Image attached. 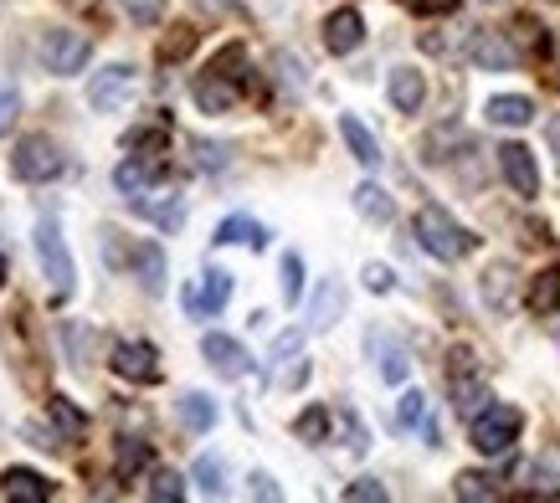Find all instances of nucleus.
Returning <instances> with one entry per match:
<instances>
[{
    "label": "nucleus",
    "mask_w": 560,
    "mask_h": 503,
    "mask_svg": "<svg viewBox=\"0 0 560 503\" xmlns=\"http://www.w3.org/2000/svg\"><path fill=\"white\" fill-rule=\"evenodd\" d=\"M417 242H422L432 257H442V262H458V257L474 252V236L463 232L442 206H422V211H417Z\"/></svg>",
    "instance_id": "nucleus-1"
},
{
    "label": "nucleus",
    "mask_w": 560,
    "mask_h": 503,
    "mask_svg": "<svg viewBox=\"0 0 560 503\" xmlns=\"http://www.w3.org/2000/svg\"><path fill=\"white\" fill-rule=\"evenodd\" d=\"M36 257H42V272L51 278V299H68L72 293V252H68V236H62V221L57 217L36 221Z\"/></svg>",
    "instance_id": "nucleus-2"
},
{
    "label": "nucleus",
    "mask_w": 560,
    "mask_h": 503,
    "mask_svg": "<svg viewBox=\"0 0 560 503\" xmlns=\"http://www.w3.org/2000/svg\"><path fill=\"white\" fill-rule=\"evenodd\" d=\"M520 426H525V417H520L514 406H483L474 417V426H468V436H474V447L483 457H504L514 447Z\"/></svg>",
    "instance_id": "nucleus-3"
},
{
    "label": "nucleus",
    "mask_w": 560,
    "mask_h": 503,
    "mask_svg": "<svg viewBox=\"0 0 560 503\" xmlns=\"http://www.w3.org/2000/svg\"><path fill=\"white\" fill-rule=\"evenodd\" d=\"M88 51H93L88 32H72V26H51V32H42V62H47V72H57V78L83 72Z\"/></svg>",
    "instance_id": "nucleus-4"
},
{
    "label": "nucleus",
    "mask_w": 560,
    "mask_h": 503,
    "mask_svg": "<svg viewBox=\"0 0 560 503\" xmlns=\"http://www.w3.org/2000/svg\"><path fill=\"white\" fill-rule=\"evenodd\" d=\"M11 169H16V180H51V175L62 169V154H57V144H51L47 134H32L16 144Z\"/></svg>",
    "instance_id": "nucleus-5"
},
{
    "label": "nucleus",
    "mask_w": 560,
    "mask_h": 503,
    "mask_svg": "<svg viewBox=\"0 0 560 503\" xmlns=\"http://www.w3.org/2000/svg\"><path fill=\"white\" fill-rule=\"evenodd\" d=\"M135 93V68L129 62H108L103 72H93V83H88V103L98 108V114H114L119 103H129Z\"/></svg>",
    "instance_id": "nucleus-6"
},
{
    "label": "nucleus",
    "mask_w": 560,
    "mask_h": 503,
    "mask_svg": "<svg viewBox=\"0 0 560 503\" xmlns=\"http://www.w3.org/2000/svg\"><path fill=\"white\" fill-rule=\"evenodd\" d=\"M114 375H119V381H135V386H154V381H160V354H154V344L124 339L119 350H114Z\"/></svg>",
    "instance_id": "nucleus-7"
},
{
    "label": "nucleus",
    "mask_w": 560,
    "mask_h": 503,
    "mask_svg": "<svg viewBox=\"0 0 560 503\" xmlns=\"http://www.w3.org/2000/svg\"><path fill=\"white\" fill-rule=\"evenodd\" d=\"M201 354H206V365L217 370L221 381H242V375L253 370V354L242 350L232 335H206L201 339Z\"/></svg>",
    "instance_id": "nucleus-8"
},
{
    "label": "nucleus",
    "mask_w": 560,
    "mask_h": 503,
    "mask_svg": "<svg viewBox=\"0 0 560 503\" xmlns=\"http://www.w3.org/2000/svg\"><path fill=\"white\" fill-rule=\"evenodd\" d=\"M463 47H468V57H474L483 72H510L514 68V47L499 32H489V26H474Z\"/></svg>",
    "instance_id": "nucleus-9"
},
{
    "label": "nucleus",
    "mask_w": 560,
    "mask_h": 503,
    "mask_svg": "<svg viewBox=\"0 0 560 503\" xmlns=\"http://www.w3.org/2000/svg\"><path fill=\"white\" fill-rule=\"evenodd\" d=\"M499 169H504V180L520 190V196H540V169H535V154L525 144H504L499 150Z\"/></svg>",
    "instance_id": "nucleus-10"
},
{
    "label": "nucleus",
    "mask_w": 560,
    "mask_h": 503,
    "mask_svg": "<svg viewBox=\"0 0 560 503\" xmlns=\"http://www.w3.org/2000/svg\"><path fill=\"white\" fill-rule=\"evenodd\" d=\"M365 350L381 360V375H386L390 386H401V381H407L411 360H407V350H401V339H390L386 329H371V335H365Z\"/></svg>",
    "instance_id": "nucleus-11"
},
{
    "label": "nucleus",
    "mask_w": 560,
    "mask_h": 503,
    "mask_svg": "<svg viewBox=\"0 0 560 503\" xmlns=\"http://www.w3.org/2000/svg\"><path fill=\"white\" fill-rule=\"evenodd\" d=\"M129 268H135L139 288H144L150 299H160V293H165V252L154 247V242H139V247L129 252Z\"/></svg>",
    "instance_id": "nucleus-12"
},
{
    "label": "nucleus",
    "mask_w": 560,
    "mask_h": 503,
    "mask_svg": "<svg viewBox=\"0 0 560 503\" xmlns=\"http://www.w3.org/2000/svg\"><path fill=\"white\" fill-rule=\"evenodd\" d=\"M154 175H165V160H160V154H135V160H124V165L114 169V185H119L124 196H144Z\"/></svg>",
    "instance_id": "nucleus-13"
},
{
    "label": "nucleus",
    "mask_w": 560,
    "mask_h": 503,
    "mask_svg": "<svg viewBox=\"0 0 560 503\" xmlns=\"http://www.w3.org/2000/svg\"><path fill=\"white\" fill-rule=\"evenodd\" d=\"M360 42H365V21H360V11H335V16L324 21V47L335 51V57L355 51Z\"/></svg>",
    "instance_id": "nucleus-14"
},
{
    "label": "nucleus",
    "mask_w": 560,
    "mask_h": 503,
    "mask_svg": "<svg viewBox=\"0 0 560 503\" xmlns=\"http://www.w3.org/2000/svg\"><path fill=\"white\" fill-rule=\"evenodd\" d=\"M0 493H5V499H16V503H47L51 483L42 478V472H32V468H5L0 472Z\"/></svg>",
    "instance_id": "nucleus-15"
},
{
    "label": "nucleus",
    "mask_w": 560,
    "mask_h": 503,
    "mask_svg": "<svg viewBox=\"0 0 560 503\" xmlns=\"http://www.w3.org/2000/svg\"><path fill=\"white\" fill-rule=\"evenodd\" d=\"M340 314H345V283H340V278H324L319 293H314V303H308V329H314V335H324V329L340 319Z\"/></svg>",
    "instance_id": "nucleus-16"
},
{
    "label": "nucleus",
    "mask_w": 560,
    "mask_h": 503,
    "mask_svg": "<svg viewBox=\"0 0 560 503\" xmlns=\"http://www.w3.org/2000/svg\"><path fill=\"white\" fill-rule=\"evenodd\" d=\"M226 299H232V278L211 268L201 278V288H190L186 293V308L190 314H217V308H226Z\"/></svg>",
    "instance_id": "nucleus-17"
},
{
    "label": "nucleus",
    "mask_w": 560,
    "mask_h": 503,
    "mask_svg": "<svg viewBox=\"0 0 560 503\" xmlns=\"http://www.w3.org/2000/svg\"><path fill=\"white\" fill-rule=\"evenodd\" d=\"M427 98V78L417 68H396L390 72V103L401 108V114H417Z\"/></svg>",
    "instance_id": "nucleus-18"
},
{
    "label": "nucleus",
    "mask_w": 560,
    "mask_h": 503,
    "mask_svg": "<svg viewBox=\"0 0 560 503\" xmlns=\"http://www.w3.org/2000/svg\"><path fill=\"white\" fill-rule=\"evenodd\" d=\"M196 103H201L206 114H226L237 103V83L221 78V72H206V78H196Z\"/></svg>",
    "instance_id": "nucleus-19"
},
{
    "label": "nucleus",
    "mask_w": 560,
    "mask_h": 503,
    "mask_svg": "<svg viewBox=\"0 0 560 503\" xmlns=\"http://www.w3.org/2000/svg\"><path fill=\"white\" fill-rule=\"evenodd\" d=\"M211 242H217V247H232V242H242V247L262 252V247H268V232H262L253 217H226L217 226V236H211Z\"/></svg>",
    "instance_id": "nucleus-20"
},
{
    "label": "nucleus",
    "mask_w": 560,
    "mask_h": 503,
    "mask_svg": "<svg viewBox=\"0 0 560 503\" xmlns=\"http://www.w3.org/2000/svg\"><path fill=\"white\" fill-rule=\"evenodd\" d=\"M340 134H345V144H350V154H355L360 165H381V144H375V134L371 129H365V124H360L355 114H345L340 118Z\"/></svg>",
    "instance_id": "nucleus-21"
},
{
    "label": "nucleus",
    "mask_w": 560,
    "mask_h": 503,
    "mask_svg": "<svg viewBox=\"0 0 560 503\" xmlns=\"http://www.w3.org/2000/svg\"><path fill=\"white\" fill-rule=\"evenodd\" d=\"M529 118H535V103L520 98V93H504V98L489 103V124H499V129H525Z\"/></svg>",
    "instance_id": "nucleus-22"
},
{
    "label": "nucleus",
    "mask_w": 560,
    "mask_h": 503,
    "mask_svg": "<svg viewBox=\"0 0 560 503\" xmlns=\"http://www.w3.org/2000/svg\"><path fill=\"white\" fill-rule=\"evenodd\" d=\"M453 406H458L463 421H474L483 406H489V386L474 381V375H453Z\"/></svg>",
    "instance_id": "nucleus-23"
},
{
    "label": "nucleus",
    "mask_w": 560,
    "mask_h": 503,
    "mask_svg": "<svg viewBox=\"0 0 560 503\" xmlns=\"http://www.w3.org/2000/svg\"><path fill=\"white\" fill-rule=\"evenodd\" d=\"M483 303H489V308H499V314L514 303V268H510V262H493V268L483 272Z\"/></svg>",
    "instance_id": "nucleus-24"
},
{
    "label": "nucleus",
    "mask_w": 560,
    "mask_h": 503,
    "mask_svg": "<svg viewBox=\"0 0 560 503\" xmlns=\"http://www.w3.org/2000/svg\"><path fill=\"white\" fill-rule=\"evenodd\" d=\"M458 499L468 503H493V499H504V488H499V478L493 472H458V488H453Z\"/></svg>",
    "instance_id": "nucleus-25"
},
{
    "label": "nucleus",
    "mask_w": 560,
    "mask_h": 503,
    "mask_svg": "<svg viewBox=\"0 0 560 503\" xmlns=\"http://www.w3.org/2000/svg\"><path fill=\"white\" fill-rule=\"evenodd\" d=\"M150 468V442H139V436H124L119 442V453H114V472H119L124 483L135 478V472Z\"/></svg>",
    "instance_id": "nucleus-26"
},
{
    "label": "nucleus",
    "mask_w": 560,
    "mask_h": 503,
    "mask_svg": "<svg viewBox=\"0 0 560 503\" xmlns=\"http://www.w3.org/2000/svg\"><path fill=\"white\" fill-rule=\"evenodd\" d=\"M180 421H186L190 432H211V421H217V401L201 396V390H186V396H180Z\"/></svg>",
    "instance_id": "nucleus-27"
},
{
    "label": "nucleus",
    "mask_w": 560,
    "mask_h": 503,
    "mask_svg": "<svg viewBox=\"0 0 560 503\" xmlns=\"http://www.w3.org/2000/svg\"><path fill=\"white\" fill-rule=\"evenodd\" d=\"M529 308H535V314H560V268L540 272V278L529 283Z\"/></svg>",
    "instance_id": "nucleus-28"
},
{
    "label": "nucleus",
    "mask_w": 560,
    "mask_h": 503,
    "mask_svg": "<svg viewBox=\"0 0 560 503\" xmlns=\"http://www.w3.org/2000/svg\"><path fill=\"white\" fill-rule=\"evenodd\" d=\"M355 211H360V217H371V221H390V217H396V201H390L381 185H360V190H355Z\"/></svg>",
    "instance_id": "nucleus-29"
},
{
    "label": "nucleus",
    "mask_w": 560,
    "mask_h": 503,
    "mask_svg": "<svg viewBox=\"0 0 560 503\" xmlns=\"http://www.w3.org/2000/svg\"><path fill=\"white\" fill-rule=\"evenodd\" d=\"M47 417L62 426V436H83L88 432V417L68 401V396H47Z\"/></svg>",
    "instance_id": "nucleus-30"
},
{
    "label": "nucleus",
    "mask_w": 560,
    "mask_h": 503,
    "mask_svg": "<svg viewBox=\"0 0 560 503\" xmlns=\"http://www.w3.org/2000/svg\"><path fill=\"white\" fill-rule=\"evenodd\" d=\"M196 51V26H171V36L160 42V62H180Z\"/></svg>",
    "instance_id": "nucleus-31"
},
{
    "label": "nucleus",
    "mask_w": 560,
    "mask_h": 503,
    "mask_svg": "<svg viewBox=\"0 0 560 503\" xmlns=\"http://www.w3.org/2000/svg\"><path fill=\"white\" fill-rule=\"evenodd\" d=\"M401 426H422L427 436H438V426H432V417H427L422 390H407V396H401Z\"/></svg>",
    "instance_id": "nucleus-32"
},
{
    "label": "nucleus",
    "mask_w": 560,
    "mask_h": 503,
    "mask_svg": "<svg viewBox=\"0 0 560 503\" xmlns=\"http://www.w3.org/2000/svg\"><path fill=\"white\" fill-rule=\"evenodd\" d=\"M16 118H21V87L11 78H0V139L16 129Z\"/></svg>",
    "instance_id": "nucleus-33"
},
{
    "label": "nucleus",
    "mask_w": 560,
    "mask_h": 503,
    "mask_svg": "<svg viewBox=\"0 0 560 503\" xmlns=\"http://www.w3.org/2000/svg\"><path fill=\"white\" fill-rule=\"evenodd\" d=\"M135 206H139V211H144V217H150V221H160L165 232H175V226L186 221V206H180V201H160V206H154V201H144V196H139Z\"/></svg>",
    "instance_id": "nucleus-34"
},
{
    "label": "nucleus",
    "mask_w": 560,
    "mask_h": 503,
    "mask_svg": "<svg viewBox=\"0 0 560 503\" xmlns=\"http://www.w3.org/2000/svg\"><path fill=\"white\" fill-rule=\"evenodd\" d=\"M180 493H186V478H180L175 468H160V472H154V483H150V499H154V503H165V499L175 503Z\"/></svg>",
    "instance_id": "nucleus-35"
},
{
    "label": "nucleus",
    "mask_w": 560,
    "mask_h": 503,
    "mask_svg": "<svg viewBox=\"0 0 560 503\" xmlns=\"http://www.w3.org/2000/svg\"><path fill=\"white\" fill-rule=\"evenodd\" d=\"M293 432L304 436V442H324V436H329V411H324V406H308Z\"/></svg>",
    "instance_id": "nucleus-36"
},
{
    "label": "nucleus",
    "mask_w": 560,
    "mask_h": 503,
    "mask_svg": "<svg viewBox=\"0 0 560 503\" xmlns=\"http://www.w3.org/2000/svg\"><path fill=\"white\" fill-rule=\"evenodd\" d=\"M221 478H226V463H221V457H201V463H196V488H201V493H211V499H217Z\"/></svg>",
    "instance_id": "nucleus-37"
},
{
    "label": "nucleus",
    "mask_w": 560,
    "mask_h": 503,
    "mask_svg": "<svg viewBox=\"0 0 560 503\" xmlns=\"http://www.w3.org/2000/svg\"><path fill=\"white\" fill-rule=\"evenodd\" d=\"M283 299H289V303L304 299V257H299V252H289V257H283Z\"/></svg>",
    "instance_id": "nucleus-38"
},
{
    "label": "nucleus",
    "mask_w": 560,
    "mask_h": 503,
    "mask_svg": "<svg viewBox=\"0 0 560 503\" xmlns=\"http://www.w3.org/2000/svg\"><path fill=\"white\" fill-rule=\"evenodd\" d=\"M242 68H247V51L232 42V47L217 51V62H211V72H221V78H232V83H242Z\"/></svg>",
    "instance_id": "nucleus-39"
},
{
    "label": "nucleus",
    "mask_w": 560,
    "mask_h": 503,
    "mask_svg": "<svg viewBox=\"0 0 560 503\" xmlns=\"http://www.w3.org/2000/svg\"><path fill=\"white\" fill-rule=\"evenodd\" d=\"M124 16L139 21V26H154L165 16V0H124Z\"/></svg>",
    "instance_id": "nucleus-40"
},
{
    "label": "nucleus",
    "mask_w": 560,
    "mask_h": 503,
    "mask_svg": "<svg viewBox=\"0 0 560 503\" xmlns=\"http://www.w3.org/2000/svg\"><path fill=\"white\" fill-rule=\"evenodd\" d=\"M345 499H350V503H386V483H375V478H360V483L345 488Z\"/></svg>",
    "instance_id": "nucleus-41"
},
{
    "label": "nucleus",
    "mask_w": 560,
    "mask_h": 503,
    "mask_svg": "<svg viewBox=\"0 0 560 503\" xmlns=\"http://www.w3.org/2000/svg\"><path fill=\"white\" fill-rule=\"evenodd\" d=\"M514 36H520V47H525V51H545V47H550V42H545V26H535L529 16L514 21Z\"/></svg>",
    "instance_id": "nucleus-42"
},
{
    "label": "nucleus",
    "mask_w": 560,
    "mask_h": 503,
    "mask_svg": "<svg viewBox=\"0 0 560 503\" xmlns=\"http://www.w3.org/2000/svg\"><path fill=\"white\" fill-rule=\"evenodd\" d=\"M299 350H304V335H299V329L278 335V339H272V365H289V360H293Z\"/></svg>",
    "instance_id": "nucleus-43"
},
{
    "label": "nucleus",
    "mask_w": 560,
    "mask_h": 503,
    "mask_svg": "<svg viewBox=\"0 0 560 503\" xmlns=\"http://www.w3.org/2000/svg\"><path fill=\"white\" fill-rule=\"evenodd\" d=\"M340 421H345V436H350V453H365V447H371V436H365V426H360V417H355V411H350V406H345V411H340Z\"/></svg>",
    "instance_id": "nucleus-44"
},
{
    "label": "nucleus",
    "mask_w": 560,
    "mask_h": 503,
    "mask_svg": "<svg viewBox=\"0 0 560 503\" xmlns=\"http://www.w3.org/2000/svg\"><path fill=\"white\" fill-rule=\"evenodd\" d=\"M124 144H129V150H139V154H160V150H165V129H139V134H129Z\"/></svg>",
    "instance_id": "nucleus-45"
},
{
    "label": "nucleus",
    "mask_w": 560,
    "mask_h": 503,
    "mask_svg": "<svg viewBox=\"0 0 560 503\" xmlns=\"http://www.w3.org/2000/svg\"><path fill=\"white\" fill-rule=\"evenodd\" d=\"M365 288H371V293H390V288H396V272L371 262V268H365Z\"/></svg>",
    "instance_id": "nucleus-46"
},
{
    "label": "nucleus",
    "mask_w": 560,
    "mask_h": 503,
    "mask_svg": "<svg viewBox=\"0 0 560 503\" xmlns=\"http://www.w3.org/2000/svg\"><path fill=\"white\" fill-rule=\"evenodd\" d=\"M417 16H453L458 11V0H407Z\"/></svg>",
    "instance_id": "nucleus-47"
},
{
    "label": "nucleus",
    "mask_w": 560,
    "mask_h": 503,
    "mask_svg": "<svg viewBox=\"0 0 560 503\" xmlns=\"http://www.w3.org/2000/svg\"><path fill=\"white\" fill-rule=\"evenodd\" d=\"M535 478H545L550 488H560V453H540V463H535Z\"/></svg>",
    "instance_id": "nucleus-48"
},
{
    "label": "nucleus",
    "mask_w": 560,
    "mask_h": 503,
    "mask_svg": "<svg viewBox=\"0 0 560 503\" xmlns=\"http://www.w3.org/2000/svg\"><path fill=\"white\" fill-rule=\"evenodd\" d=\"M196 165H201V169H221V165H226V150H217V144H201V139H196Z\"/></svg>",
    "instance_id": "nucleus-49"
},
{
    "label": "nucleus",
    "mask_w": 560,
    "mask_h": 503,
    "mask_svg": "<svg viewBox=\"0 0 560 503\" xmlns=\"http://www.w3.org/2000/svg\"><path fill=\"white\" fill-rule=\"evenodd\" d=\"M278 68H283V78H289L293 87H304V83H308V78H304L308 68H304V62H299V57H289V51H283V57H278Z\"/></svg>",
    "instance_id": "nucleus-50"
},
{
    "label": "nucleus",
    "mask_w": 560,
    "mask_h": 503,
    "mask_svg": "<svg viewBox=\"0 0 560 503\" xmlns=\"http://www.w3.org/2000/svg\"><path fill=\"white\" fill-rule=\"evenodd\" d=\"M253 499H283V493H278V483H272L268 472H253Z\"/></svg>",
    "instance_id": "nucleus-51"
},
{
    "label": "nucleus",
    "mask_w": 560,
    "mask_h": 503,
    "mask_svg": "<svg viewBox=\"0 0 560 503\" xmlns=\"http://www.w3.org/2000/svg\"><path fill=\"white\" fill-rule=\"evenodd\" d=\"M545 139H550V154H556V165H560V114L545 124Z\"/></svg>",
    "instance_id": "nucleus-52"
},
{
    "label": "nucleus",
    "mask_w": 560,
    "mask_h": 503,
    "mask_svg": "<svg viewBox=\"0 0 560 503\" xmlns=\"http://www.w3.org/2000/svg\"><path fill=\"white\" fill-rule=\"evenodd\" d=\"M68 5H78V11H88V5H98V0H68Z\"/></svg>",
    "instance_id": "nucleus-53"
},
{
    "label": "nucleus",
    "mask_w": 560,
    "mask_h": 503,
    "mask_svg": "<svg viewBox=\"0 0 560 503\" xmlns=\"http://www.w3.org/2000/svg\"><path fill=\"white\" fill-rule=\"evenodd\" d=\"M550 339H556V344H560V319H556V324H550Z\"/></svg>",
    "instance_id": "nucleus-54"
},
{
    "label": "nucleus",
    "mask_w": 560,
    "mask_h": 503,
    "mask_svg": "<svg viewBox=\"0 0 560 503\" xmlns=\"http://www.w3.org/2000/svg\"><path fill=\"white\" fill-rule=\"evenodd\" d=\"M483 5H493V0H483Z\"/></svg>",
    "instance_id": "nucleus-55"
}]
</instances>
